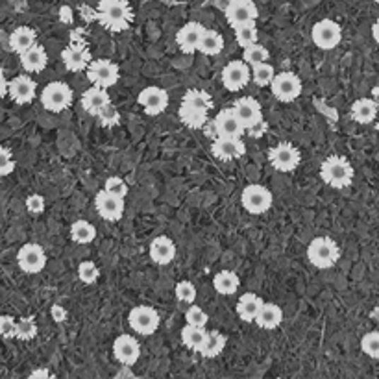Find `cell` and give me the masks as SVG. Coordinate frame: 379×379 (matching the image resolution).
I'll use <instances>...</instances> for the list:
<instances>
[{
    "mask_svg": "<svg viewBox=\"0 0 379 379\" xmlns=\"http://www.w3.org/2000/svg\"><path fill=\"white\" fill-rule=\"evenodd\" d=\"M113 356L120 365L134 366L141 357V344L134 335H119L113 342Z\"/></svg>",
    "mask_w": 379,
    "mask_h": 379,
    "instance_id": "cell-17",
    "label": "cell"
},
{
    "mask_svg": "<svg viewBox=\"0 0 379 379\" xmlns=\"http://www.w3.org/2000/svg\"><path fill=\"white\" fill-rule=\"evenodd\" d=\"M111 96L107 93V89L98 86L89 87L86 93L82 95V107L87 111V113H91V115H96L102 107L110 104Z\"/></svg>",
    "mask_w": 379,
    "mask_h": 379,
    "instance_id": "cell-26",
    "label": "cell"
},
{
    "mask_svg": "<svg viewBox=\"0 0 379 379\" xmlns=\"http://www.w3.org/2000/svg\"><path fill=\"white\" fill-rule=\"evenodd\" d=\"M311 39L320 50H333L342 41L341 24L332 19L318 21L311 30Z\"/></svg>",
    "mask_w": 379,
    "mask_h": 379,
    "instance_id": "cell-9",
    "label": "cell"
},
{
    "mask_svg": "<svg viewBox=\"0 0 379 379\" xmlns=\"http://www.w3.org/2000/svg\"><path fill=\"white\" fill-rule=\"evenodd\" d=\"M228 2H250V0H228Z\"/></svg>",
    "mask_w": 379,
    "mask_h": 379,
    "instance_id": "cell-54",
    "label": "cell"
},
{
    "mask_svg": "<svg viewBox=\"0 0 379 379\" xmlns=\"http://www.w3.org/2000/svg\"><path fill=\"white\" fill-rule=\"evenodd\" d=\"M204 30L206 28H204L200 23L183 24L182 28L178 30V34H176V43H178V47L182 48L185 54L197 52Z\"/></svg>",
    "mask_w": 379,
    "mask_h": 379,
    "instance_id": "cell-24",
    "label": "cell"
},
{
    "mask_svg": "<svg viewBox=\"0 0 379 379\" xmlns=\"http://www.w3.org/2000/svg\"><path fill=\"white\" fill-rule=\"evenodd\" d=\"M308 260L320 270L332 269L341 260V248L332 237H315L308 246Z\"/></svg>",
    "mask_w": 379,
    "mask_h": 379,
    "instance_id": "cell-4",
    "label": "cell"
},
{
    "mask_svg": "<svg viewBox=\"0 0 379 379\" xmlns=\"http://www.w3.org/2000/svg\"><path fill=\"white\" fill-rule=\"evenodd\" d=\"M255 324L261 327V330H276L279 327V324L284 322V309L276 305V303H264L261 305L257 317H255Z\"/></svg>",
    "mask_w": 379,
    "mask_h": 379,
    "instance_id": "cell-27",
    "label": "cell"
},
{
    "mask_svg": "<svg viewBox=\"0 0 379 379\" xmlns=\"http://www.w3.org/2000/svg\"><path fill=\"white\" fill-rule=\"evenodd\" d=\"M261 305H263V298L257 296L255 293H245L237 302V315H239L240 320L254 322Z\"/></svg>",
    "mask_w": 379,
    "mask_h": 379,
    "instance_id": "cell-29",
    "label": "cell"
},
{
    "mask_svg": "<svg viewBox=\"0 0 379 379\" xmlns=\"http://www.w3.org/2000/svg\"><path fill=\"white\" fill-rule=\"evenodd\" d=\"M37 337V324L34 318H21L15 326V339L19 341H34Z\"/></svg>",
    "mask_w": 379,
    "mask_h": 379,
    "instance_id": "cell-39",
    "label": "cell"
},
{
    "mask_svg": "<svg viewBox=\"0 0 379 379\" xmlns=\"http://www.w3.org/2000/svg\"><path fill=\"white\" fill-rule=\"evenodd\" d=\"M15 326H17V320L13 317H0V337L4 339H15Z\"/></svg>",
    "mask_w": 379,
    "mask_h": 379,
    "instance_id": "cell-47",
    "label": "cell"
},
{
    "mask_svg": "<svg viewBox=\"0 0 379 379\" xmlns=\"http://www.w3.org/2000/svg\"><path fill=\"white\" fill-rule=\"evenodd\" d=\"M150 260L154 261L156 264H170L176 257V245H174V240L167 235H159L156 237L152 243H150L148 248Z\"/></svg>",
    "mask_w": 379,
    "mask_h": 379,
    "instance_id": "cell-23",
    "label": "cell"
},
{
    "mask_svg": "<svg viewBox=\"0 0 379 379\" xmlns=\"http://www.w3.org/2000/svg\"><path fill=\"white\" fill-rule=\"evenodd\" d=\"M213 110V98L207 91L191 89L183 95L180 106V119L192 130H200L207 122L209 111Z\"/></svg>",
    "mask_w": 379,
    "mask_h": 379,
    "instance_id": "cell-1",
    "label": "cell"
},
{
    "mask_svg": "<svg viewBox=\"0 0 379 379\" xmlns=\"http://www.w3.org/2000/svg\"><path fill=\"white\" fill-rule=\"evenodd\" d=\"M71 239L76 245H89L96 239V228L89 221H74L71 226Z\"/></svg>",
    "mask_w": 379,
    "mask_h": 379,
    "instance_id": "cell-34",
    "label": "cell"
},
{
    "mask_svg": "<svg viewBox=\"0 0 379 379\" xmlns=\"http://www.w3.org/2000/svg\"><path fill=\"white\" fill-rule=\"evenodd\" d=\"M221 78L228 91H243L250 83V80H252V69H250V65L246 62L237 59V62H230L222 69Z\"/></svg>",
    "mask_w": 379,
    "mask_h": 379,
    "instance_id": "cell-12",
    "label": "cell"
},
{
    "mask_svg": "<svg viewBox=\"0 0 379 379\" xmlns=\"http://www.w3.org/2000/svg\"><path fill=\"white\" fill-rule=\"evenodd\" d=\"M17 263L19 269L26 274H39L43 272L47 267V254L35 243H28V245L21 246L17 252Z\"/></svg>",
    "mask_w": 379,
    "mask_h": 379,
    "instance_id": "cell-13",
    "label": "cell"
},
{
    "mask_svg": "<svg viewBox=\"0 0 379 379\" xmlns=\"http://www.w3.org/2000/svg\"><path fill=\"white\" fill-rule=\"evenodd\" d=\"M375 130H378V132H379V122H378V124H375Z\"/></svg>",
    "mask_w": 379,
    "mask_h": 379,
    "instance_id": "cell-55",
    "label": "cell"
},
{
    "mask_svg": "<svg viewBox=\"0 0 379 379\" xmlns=\"http://www.w3.org/2000/svg\"><path fill=\"white\" fill-rule=\"evenodd\" d=\"M354 167L342 156H330L322 161L320 178L322 182L333 189L350 187L354 182Z\"/></svg>",
    "mask_w": 379,
    "mask_h": 379,
    "instance_id": "cell-3",
    "label": "cell"
},
{
    "mask_svg": "<svg viewBox=\"0 0 379 379\" xmlns=\"http://www.w3.org/2000/svg\"><path fill=\"white\" fill-rule=\"evenodd\" d=\"M372 37L375 39V43L379 45V19L375 21L374 26H372Z\"/></svg>",
    "mask_w": 379,
    "mask_h": 379,
    "instance_id": "cell-53",
    "label": "cell"
},
{
    "mask_svg": "<svg viewBox=\"0 0 379 379\" xmlns=\"http://www.w3.org/2000/svg\"><path fill=\"white\" fill-rule=\"evenodd\" d=\"M226 342H228V339L221 332H207V339L202 346L200 356L206 357V359H215L224 351Z\"/></svg>",
    "mask_w": 379,
    "mask_h": 379,
    "instance_id": "cell-33",
    "label": "cell"
},
{
    "mask_svg": "<svg viewBox=\"0 0 379 379\" xmlns=\"http://www.w3.org/2000/svg\"><path fill=\"white\" fill-rule=\"evenodd\" d=\"M128 322L135 333L150 337L159 330V313L150 305H135L128 315Z\"/></svg>",
    "mask_w": 379,
    "mask_h": 379,
    "instance_id": "cell-11",
    "label": "cell"
},
{
    "mask_svg": "<svg viewBox=\"0 0 379 379\" xmlns=\"http://www.w3.org/2000/svg\"><path fill=\"white\" fill-rule=\"evenodd\" d=\"M350 117L356 120L357 124H372L378 117V106L372 98H357L351 104Z\"/></svg>",
    "mask_w": 379,
    "mask_h": 379,
    "instance_id": "cell-28",
    "label": "cell"
},
{
    "mask_svg": "<svg viewBox=\"0 0 379 379\" xmlns=\"http://www.w3.org/2000/svg\"><path fill=\"white\" fill-rule=\"evenodd\" d=\"M62 59L63 65L71 72H82L91 63V54L83 45L72 43L62 52Z\"/></svg>",
    "mask_w": 379,
    "mask_h": 379,
    "instance_id": "cell-22",
    "label": "cell"
},
{
    "mask_svg": "<svg viewBox=\"0 0 379 379\" xmlns=\"http://www.w3.org/2000/svg\"><path fill=\"white\" fill-rule=\"evenodd\" d=\"M35 43H37V34H35V30L30 28V26H19V28H15L10 35V48L17 54L28 50V48L34 47Z\"/></svg>",
    "mask_w": 379,
    "mask_h": 379,
    "instance_id": "cell-30",
    "label": "cell"
},
{
    "mask_svg": "<svg viewBox=\"0 0 379 379\" xmlns=\"http://www.w3.org/2000/svg\"><path fill=\"white\" fill-rule=\"evenodd\" d=\"M26 209L32 215H41L45 211V198L41 194H30L26 198Z\"/></svg>",
    "mask_w": 379,
    "mask_h": 379,
    "instance_id": "cell-48",
    "label": "cell"
},
{
    "mask_svg": "<svg viewBox=\"0 0 379 379\" xmlns=\"http://www.w3.org/2000/svg\"><path fill=\"white\" fill-rule=\"evenodd\" d=\"M100 276V269L96 267L95 261H82L78 264V278L86 285L96 284V279Z\"/></svg>",
    "mask_w": 379,
    "mask_h": 379,
    "instance_id": "cell-40",
    "label": "cell"
},
{
    "mask_svg": "<svg viewBox=\"0 0 379 379\" xmlns=\"http://www.w3.org/2000/svg\"><path fill=\"white\" fill-rule=\"evenodd\" d=\"M269 161L279 173H293L302 161V154L293 143H278L269 150Z\"/></svg>",
    "mask_w": 379,
    "mask_h": 379,
    "instance_id": "cell-10",
    "label": "cell"
},
{
    "mask_svg": "<svg viewBox=\"0 0 379 379\" xmlns=\"http://www.w3.org/2000/svg\"><path fill=\"white\" fill-rule=\"evenodd\" d=\"M21 65L26 72H41L47 69L48 65V54L45 50V47L35 43L34 47H30L28 50L19 54Z\"/></svg>",
    "mask_w": 379,
    "mask_h": 379,
    "instance_id": "cell-25",
    "label": "cell"
},
{
    "mask_svg": "<svg viewBox=\"0 0 379 379\" xmlns=\"http://www.w3.org/2000/svg\"><path fill=\"white\" fill-rule=\"evenodd\" d=\"M185 320H187V324H191V326L206 327L209 317H207V313L204 311V309L198 308V305H192L191 303L187 311H185Z\"/></svg>",
    "mask_w": 379,
    "mask_h": 379,
    "instance_id": "cell-44",
    "label": "cell"
},
{
    "mask_svg": "<svg viewBox=\"0 0 379 379\" xmlns=\"http://www.w3.org/2000/svg\"><path fill=\"white\" fill-rule=\"evenodd\" d=\"M15 170V159L10 148L0 144V176H10Z\"/></svg>",
    "mask_w": 379,
    "mask_h": 379,
    "instance_id": "cell-46",
    "label": "cell"
},
{
    "mask_svg": "<svg viewBox=\"0 0 379 379\" xmlns=\"http://www.w3.org/2000/svg\"><path fill=\"white\" fill-rule=\"evenodd\" d=\"M95 206L98 215L107 222H117L124 215V198L110 194L107 191H100L95 198Z\"/></svg>",
    "mask_w": 379,
    "mask_h": 379,
    "instance_id": "cell-18",
    "label": "cell"
},
{
    "mask_svg": "<svg viewBox=\"0 0 379 379\" xmlns=\"http://www.w3.org/2000/svg\"><path fill=\"white\" fill-rule=\"evenodd\" d=\"M224 15L231 28H237L240 24L255 23L260 17V10L254 4V0H250V2H228Z\"/></svg>",
    "mask_w": 379,
    "mask_h": 379,
    "instance_id": "cell-16",
    "label": "cell"
},
{
    "mask_svg": "<svg viewBox=\"0 0 379 379\" xmlns=\"http://www.w3.org/2000/svg\"><path fill=\"white\" fill-rule=\"evenodd\" d=\"M216 137H243L245 135V126L240 124V120L233 113V110H222L216 115L213 122Z\"/></svg>",
    "mask_w": 379,
    "mask_h": 379,
    "instance_id": "cell-21",
    "label": "cell"
},
{
    "mask_svg": "<svg viewBox=\"0 0 379 379\" xmlns=\"http://www.w3.org/2000/svg\"><path fill=\"white\" fill-rule=\"evenodd\" d=\"M372 100H374V104L378 106V111H379V86L372 87Z\"/></svg>",
    "mask_w": 379,
    "mask_h": 379,
    "instance_id": "cell-52",
    "label": "cell"
},
{
    "mask_svg": "<svg viewBox=\"0 0 379 379\" xmlns=\"http://www.w3.org/2000/svg\"><path fill=\"white\" fill-rule=\"evenodd\" d=\"M8 95V80H6L4 71L0 69V98H4Z\"/></svg>",
    "mask_w": 379,
    "mask_h": 379,
    "instance_id": "cell-50",
    "label": "cell"
},
{
    "mask_svg": "<svg viewBox=\"0 0 379 379\" xmlns=\"http://www.w3.org/2000/svg\"><path fill=\"white\" fill-rule=\"evenodd\" d=\"M269 58H270L269 48L263 47V45L260 43L248 45V47L243 48V62L248 63L250 67H252V65H257V63L269 62Z\"/></svg>",
    "mask_w": 379,
    "mask_h": 379,
    "instance_id": "cell-36",
    "label": "cell"
},
{
    "mask_svg": "<svg viewBox=\"0 0 379 379\" xmlns=\"http://www.w3.org/2000/svg\"><path fill=\"white\" fill-rule=\"evenodd\" d=\"M137 102H139V106L143 107L150 117L161 115L168 107V93L165 91L163 87L148 86L139 93Z\"/></svg>",
    "mask_w": 379,
    "mask_h": 379,
    "instance_id": "cell-14",
    "label": "cell"
},
{
    "mask_svg": "<svg viewBox=\"0 0 379 379\" xmlns=\"http://www.w3.org/2000/svg\"><path fill=\"white\" fill-rule=\"evenodd\" d=\"M374 2H375V4H379V0H374Z\"/></svg>",
    "mask_w": 379,
    "mask_h": 379,
    "instance_id": "cell-56",
    "label": "cell"
},
{
    "mask_svg": "<svg viewBox=\"0 0 379 379\" xmlns=\"http://www.w3.org/2000/svg\"><path fill=\"white\" fill-rule=\"evenodd\" d=\"M30 378L32 379H35V378L48 379V378H52V374H50L47 368H37V370H34V372H30Z\"/></svg>",
    "mask_w": 379,
    "mask_h": 379,
    "instance_id": "cell-51",
    "label": "cell"
},
{
    "mask_svg": "<svg viewBox=\"0 0 379 379\" xmlns=\"http://www.w3.org/2000/svg\"><path fill=\"white\" fill-rule=\"evenodd\" d=\"M302 80L291 71L278 72L270 82V91L279 102H293L302 95Z\"/></svg>",
    "mask_w": 379,
    "mask_h": 379,
    "instance_id": "cell-6",
    "label": "cell"
},
{
    "mask_svg": "<svg viewBox=\"0 0 379 379\" xmlns=\"http://www.w3.org/2000/svg\"><path fill=\"white\" fill-rule=\"evenodd\" d=\"M240 202H243V207L250 215H263L272 207L274 197L270 189L254 183V185H248V187L243 189Z\"/></svg>",
    "mask_w": 379,
    "mask_h": 379,
    "instance_id": "cell-8",
    "label": "cell"
},
{
    "mask_svg": "<svg viewBox=\"0 0 379 379\" xmlns=\"http://www.w3.org/2000/svg\"><path fill=\"white\" fill-rule=\"evenodd\" d=\"M50 315H52V318L58 322V324L67 320V309L63 308V305H52V308H50Z\"/></svg>",
    "mask_w": 379,
    "mask_h": 379,
    "instance_id": "cell-49",
    "label": "cell"
},
{
    "mask_svg": "<svg viewBox=\"0 0 379 379\" xmlns=\"http://www.w3.org/2000/svg\"><path fill=\"white\" fill-rule=\"evenodd\" d=\"M206 339H207L206 327L191 326V324H187V326L182 330V342L194 351L202 350V346H204Z\"/></svg>",
    "mask_w": 379,
    "mask_h": 379,
    "instance_id": "cell-35",
    "label": "cell"
},
{
    "mask_svg": "<svg viewBox=\"0 0 379 379\" xmlns=\"http://www.w3.org/2000/svg\"><path fill=\"white\" fill-rule=\"evenodd\" d=\"M174 293H176V298H178V302L182 303H194V300H197V287H194V284H191L189 279H182V281H178V285H176V288H174Z\"/></svg>",
    "mask_w": 379,
    "mask_h": 379,
    "instance_id": "cell-41",
    "label": "cell"
},
{
    "mask_svg": "<svg viewBox=\"0 0 379 379\" xmlns=\"http://www.w3.org/2000/svg\"><path fill=\"white\" fill-rule=\"evenodd\" d=\"M224 50V37L215 30H204V34L198 43V52L206 54V56H216Z\"/></svg>",
    "mask_w": 379,
    "mask_h": 379,
    "instance_id": "cell-32",
    "label": "cell"
},
{
    "mask_svg": "<svg viewBox=\"0 0 379 379\" xmlns=\"http://www.w3.org/2000/svg\"><path fill=\"white\" fill-rule=\"evenodd\" d=\"M250 69H252V80L260 87L270 86L272 78L276 76V71H274V67L269 62L257 63V65H252Z\"/></svg>",
    "mask_w": 379,
    "mask_h": 379,
    "instance_id": "cell-38",
    "label": "cell"
},
{
    "mask_svg": "<svg viewBox=\"0 0 379 379\" xmlns=\"http://www.w3.org/2000/svg\"><path fill=\"white\" fill-rule=\"evenodd\" d=\"M98 19L100 24L110 32H124L130 28L134 13L128 0H100L98 2Z\"/></svg>",
    "mask_w": 379,
    "mask_h": 379,
    "instance_id": "cell-2",
    "label": "cell"
},
{
    "mask_svg": "<svg viewBox=\"0 0 379 379\" xmlns=\"http://www.w3.org/2000/svg\"><path fill=\"white\" fill-rule=\"evenodd\" d=\"M361 350L372 359H379V332H370L361 339Z\"/></svg>",
    "mask_w": 379,
    "mask_h": 379,
    "instance_id": "cell-42",
    "label": "cell"
},
{
    "mask_svg": "<svg viewBox=\"0 0 379 379\" xmlns=\"http://www.w3.org/2000/svg\"><path fill=\"white\" fill-rule=\"evenodd\" d=\"M213 287L222 296H231L235 294L240 287V279L235 272L231 270H221L213 276Z\"/></svg>",
    "mask_w": 379,
    "mask_h": 379,
    "instance_id": "cell-31",
    "label": "cell"
},
{
    "mask_svg": "<svg viewBox=\"0 0 379 379\" xmlns=\"http://www.w3.org/2000/svg\"><path fill=\"white\" fill-rule=\"evenodd\" d=\"M104 191H107L110 194H115V197L119 198H126V194H128V185H126L124 180L119 178V176H110V178L106 180V183H104Z\"/></svg>",
    "mask_w": 379,
    "mask_h": 379,
    "instance_id": "cell-45",
    "label": "cell"
},
{
    "mask_svg": "<svg viewBox=\"0 0 379 379\" xmlns=\"http://www.w3.org/2000/svg\"><path fill=\"white\" fill-rule=\"evenodd\" d=\"M37 93V83L26 74L15 76L11 82H8V95L11 96V100L19 106H26L35 98Z\"/></svg>",
    "mask_w": 379,
    "mask_h": 379,
    "instance_id": "cell-20",
    "label": "cell"
},
{
    "mask_svg": "<svg viewBox=\"0 0 379 379\" xmlns=\"http://www.w3.org/2000/svg\"><path fill=\"white\" fill-rule=\"evenodd\" d=\"M211 154L218 161H233L246 154V143L243 137H216L211 144Z\"/></svg>",
    "mask_w": 379,
    "mask_h": 379,
    "instance_id": "cell-15",
    "label": "cell"
},
{
    "mask_svg": "<svg viewBox=\"0 0 379 379\" xmlns=\"http://www.w3.org/2000/svg\"><path fill=\"white\" fill-rule=\"evenodd\" d=\"M96 119L100 120L102 126H106V128H111V126H115L120 122V113L117 111V107L113 104H106V106L102 107L98 113H96Z\"/></svg>",
    "mask_w": 379,
    "mask_h": 379,
    "instance_id": "cell-43",
    "label": "cell"
},
{
    "mask_svg": "<svg viewBox=\"0 0 379 379\" xmlns=\"http://www.w3.org/2000/svg\"><path fill=\"white\" fill-rule=\"evenodd\" d=\"M233 113L237 115V119L240 120V124L245 126V130L252 128V126L260 124L263 120V110H261V104L255 98H250V96H245V98H239L233 104Z\"/></svg>",
    "mask_w": 379,
    "mask_h": 379,
    "instance_id": "cell-19",
    "label": "cell"
},
{
    "mask_svg": "<svg viewBox=\"0 0 379 379\" xmlns=\"http://www.w3.org/2000/svg\"><path fill=\"white\" fill-rule=\"evenodd\" d=\"M235 30V39L237 43H239V47H248V45H254L257 43V39H260V32H257V26H255V23H246V24H240V26H237Z\"/></svg>",
    "mask_w": 379,
    "mask_h": 379,
    "instance_id": "cell-37",
    "label": "cell"
},
{
    "mask_svg": "<svg viewBox=\"0 0 379 379\" xmlns=\"http://www.w3.org/2000/svg\"><path fill=\"white\" fill-rule=\"evenodd\" d=\"M87 80L93 83V86L104 87V89H110V87L115 86L120 78V71L117 67V63H113L111 59H95L87 65L86 69Z\"/></svg>",
    "mask_w": 379,
    "mask_h": 379,
    "instance_id": "cell-7",
    "label": "cell"
},
{
    "mask_svg": "<svg viewBox=\"0 0 379 379\" xmlns=\"http://www.w3.org/2000/svg\"><path fill=\"white\" fill-rule=\"evenodd\" d=\"M41 104L52 113L69 110L72 104V89L65 82H50L41 91Z\"/></svg>",
    "mask_w": 379,
    "mask_h": 379,
    "instance_id": "cell-5",
    "label": "cell"
}]
</instances>
